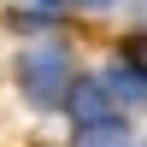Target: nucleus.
I'll return each mask as SVG.
<instances>
[{"instance_id":"39448f33","label":"nucleus","mask_w":147,"mask_h":147,"mask_svg":"<svg viewBox=\"0 0 147 147\" xmlns=\"http://www.w3.org/2000/svg\"><path fill=\"white\" fill-rule=\"evenodd\" d=\"M77 6H88V12H106V6H118V0H77Z\"/></svg>"},{"instance_id":"423d86ee","label":"nucleus","mask_w":147,"mask_h":147,"mask_svg":"<svg viewBox=\"0 0 147 147\" xmlns=\"http://www.w3.org/2000/svg\"><path fill=\"white\" fill-rule=\"evenodd\" d=\"M41 6H59V0H41Z\"/></svg>"},{"instance_id":"0eeeda50","label":"nucleus","mask_w":147,"mask_h":147,"mask_svg":"<svg viewBox=\"0 0 147 147\" xmlns=\"http://www.w3.org/2000/svg\"><path fill=\"white\" fill-rule=\"evenodd\" d=\"M141 147H147V141H141Z\"/></svg>"},{"instance_id":"f257e3e1","label":"nucleus","mask_w":147,"mask_h":147,"mask_svg":"<svg viewBox=\"0 0 147 147\" xmlns=\"http://www.w3.org/2000/svg\"><path fill=\"white\" fill-rule=\"evenodd\" d=\"M18 82H24V100L30 106H65L77 77H71V53L59 41H30L18 53Z\"/></svg>"},{"instance_id":"7ed1b4c3","label":"nucleus","mask_w":147,"mask_h":147,"mask_svg":"<svg viewBox=\"0 0 147 147\" xmlns=\"http://www.w3.org/2000/svg\"><path fill=\"white\" fill-rule=\"evenodd\" d=\"M106 94H118V100H147V65H129V59L106 65Z\"/></svg>"},{"instance_id":"20e7f679","label":"nucleus","mask_w":147,"mask_h":147,"mask_svg":"<svg viewBox=\"0 0 147 147\" xmlns=\"http://www.w3.org/2000/svg\"><path fill=\"white\" fill-rule=\"evenodd\" d=\"M77 147H129V129L118 124V118H106V124L77 129Z\"/></svg>"},{"instance_id":"f03ea898","label":"nucleus","mask_w":147,"mask_h":147,"mask_svg":"<svg viewBox=\"0 0 147 147\" xmlns=\"http://www.w3.org/2000/svg\"><path fill=\"white\" fill-rule=\"evenodd\" d=\"M71 112H77V124H106L112 118V94H106V82H77L71 88Z\"/></svg>"}]
</instances>
